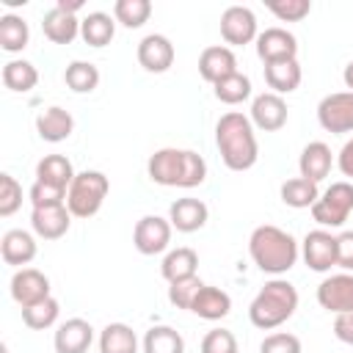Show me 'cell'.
Segmentation results:
<instances>
[{"instance_id": "obj_1", "label": "cell", "mask_w": 353, "mask_h": 353, "mask_svg": "<svg viewBox=\"0 0 353 353\" xmlns=\"http://www.w3.org/2000/svg\"><path fill=\"white\" fill-rule=\"evenodd\" d=\"M215 146L221 152V160L232 171H248L259 157V143L254 124L245 113L229 110L215 124Z\"/></svg>"}, {"instance_id": "obj_2", "label": "cell", "mask_w": 353, "mask_h": 353, "mask_svg": "<svg viewBox=\"0 0 353 353\" xmlns=\"http://www.w3.org/2000/svg\"><path fill=\"white\" fill-rule=\"evenodd\" d=\"M146 174L163 188H199L207 179V163L193 149L165 146L149 157Z\"/></svg>"}, {"instance_id": "obj_3", "label": "cell", "mask_w": 353, "mask_h": 353, "mask_svg": "<svg viewBox=\"0 0 353 353\" xmlns=\"http://www.w3.org/2000/svg\"><path fill=\"white\" fill-rule=\"evenodd\" d=\"M248 254L262 273L279 279L281 273H287L298 262L301 248L290 232H284L273 223H262L248 237Z\"/></svg>"}, {"instance_id": "obj_4", "label": "cell", "mask_w": 353, "mask_h": 353, "mask_svg": "<svg viewBox=\"0 0 353 353\" xmlns=\"http://www.w3.org/2000/svg\"><path fill=\"white\" fill-rule=\"evenodd\" d=\"M295 309H298V290L295 284L279 276V279L265 281V287L254 295L248 306V320L259 331H273L284 325L295 314Z\"/></svg>"}, {"instance_id": "obj_5", "label": "cell", "mask_w": 353, "mask_h": 353, "mask_svg": "<svg viewBox=\"0 0 353 353\" xmlns=\"http://www.w3.org/2000/svg\"><path fill=\"white\" fill-rule=\"evenodd\" d=\"M110 190V182L102 171H80L66 193V207L72 212V218H91L99 212V207L105 204Z\"/></svg>"}, {"instance_id": "obj_6", "label": "cell", "mask_w": 353, "mask_h": 353, "mask_svg": "<svg viewBox=\"0 0 353 353\" xmlns=\"http://www.w3.org/2000/svg\"><path fill=\"white\" fill-rule=\"evenodd\" d=\"M353 212V182L339 179L331 182L320 199L312 204V218L320 223V229H339Z\"/></svg>"}, {"instance_id": "obj_7", "label": "cell", "mask_w": 353, "mask_h": 353, "mask_svg": "<svg viewBox=\"0 0 353 353\" xmlns=\"http://www.w3.org/2000/svg\"><path fill=\"white\" fill-rule=\"evenodd\" d=\"M317 121L325 132L334 135L353 132V91H336L323 97L317 105Z\"/></svg>"}, {"instance_id": "obj_8", "label": "cell", "mask_w": 353, "mask_h": 353, "mask_svg": "<svg viewBox=\"0 0 353 353\" xmlns=\"http://www.w3.org/2000/svg\"><path fill=\"white\" fill-rule=\"evenodd\" d=\"M171 221L168 218H160V215H143L135 229H132V245L138 248V254L143 256H154V254H163L171 243Z\"/></svg>"}, {"instance_id": "obj_9", "label": "cell", "mask_w": 353, "mask_h": 353, "mask_svg": "<svg viewBox=\"0 0 353 353\" xmlns=\"http://www.w3.org/2000/svg\"><path fill=\"white\" fill-rule=\"evenodd\" d=\"M301 254L309 270L328 273L336 265V237L328 229H312L301 243Z\"/></svg>"}, {"instance_id": "obj_10", "label": "cell", "mask_w": 353, "mask_h": 353, "mask_svg": "<svg viewBox=\"0 0 353 353\" xmlns=\"http://www.w3.org/2000/svg\"><path fill=\"white\" fill-rule=\"evenodd\" d=\"M221 36L229 47H245L256 41V17L248 6H229L221 14Z\"/></svg>"}, {"instance_id": "obj_11", "label": "cell", "mask_w": 353, "mask_h": 353, "mask_svg": "<svg viewBox=\"0 0 353 353\" xmlns=\"http://www.w3.org/2000/svg\"><path fill=\"white\" fill-rule=\"evenodd\" d=\"M287 116H290V110H287V102H284V97H279V94H273V91H262V94H256L254 99H251V124L256 127V130H262V132H276V130H281L284 124H287Z\"/></svg>"}, {"instance_id": "obj_12", "label": "cell", "mask_w": 353, "mask_h": 353, "mask_svg": "<svg viewBox=\"0 0 353 353\" xmlns=\"http://www.w3.org/2000/svg\"><path fill=\"white\" fill-rule=\"evenodd\" d=\"M317 303L325 312H353V273H334L317 284Z\"/></svg>"}, {"instance_id": "obj_13", "label": "cell", "mask_w": 353, "mask_h": 353, "mask_svg": "<svg viewBox=\"0 0 353 353\" xmlns=\"http://www.w3.org/2000/svg\"><path fill=\"white\" fill-rule=\"evenodd\" d=\"M256 55L262 63H276V61H292L298 55V39L287 28H265L256 36Z\"/></svg>"}, {"instance_id": "obj_14", "label": "cell", "mask_w": 353, "mask_h": 353, "mask_svg": "<svg viewBox=\"0 0 353 353\" xmlns=\"http://www.w3.org/2000/svg\"><path fill=\"white\" fill-rule=\"evenodd\" d=\"M8 290H11V298L22 309H28V306L50 298V279L36 268H19L11 276V287Z\"/></svg>"}, {"instance_id": "obj_15", "label": "cell", "mask_w": 353, "mask_h": 353, "mask_svg": "<svg viewBox=\"0 0 353 353\" xmlns=\"http://www.w3.org/2000/svg\"><path fill=\"white\" fill-rule=\"evenodd\" d=\"M174 44L168 36L163 33H149L138 41V63L146 69V72H168L174 66Z\"/></svg>"}, {"instance_id": "obj_16", "label": "cell", "mask_w": 353, "mask_h": 353, "mask_svg": "<svg viewBox=\"0 0 353 353\" xmlns=\"http://www.w3.org/2000/svg\"><path fill=\"white\" fill-rule=\"evenodd\" d=\"M94 342V328L83 317H69L55 328V353H85Z\"/></svg>"}, {"instance_id": "obj_17", "label": "cell", "mask_w": 353, "mask_h": 353, "mask_svg": "<svg viewBox=\"0 0 353 353\" xmlns=\"http://www.w3.org/2000/svg\"><path fill=\"white\" fill-rule=\"evenodd\" d=\"M237 72V55L232 52V47L226 44H212V47H204L201 55H199V74L207 80V83H218L229 74Z\"/></svg>"}, {"instance_id": "obj_18", "label": "cell", "mask_w": 353, "mask_h": 353, "mask_svg": "<svg viewBox=\"0 0 353 353\" xmlns=\"http://www.w3.org/2000/svg\"><path fill=\"white\" fill-rule=\"evenodd\" d=\"M30 226L41 240H58L69 232L72 226V212L66 204H55V207H36L30 212Z\"/></svg>"}, {"instance_id": "obj_19", "label": "cell", "mask_w": 353, "mask_h": 353, "mask_svg": "<svg viewBox=\"0 0 353 353\" xmlns=\"http://www.w3.org/2000/svg\"><path fill=\"white\" fill-rule=\"evenodd\" d=\"M207 218H210V210H207V204H204L201 199L185 196V199H176V201L168 207V221H171V226H174L176 232H182V234L199 232V229L207 223Z\"/></svg>"}, {"instance_id": "obj_20", "label": "cell", "mask_w": 353, "mask_h": 353, "mask_svg": "<svg viewBox=\"0 0 353 353\" xmlns=\"http://www.w3.org/2000/svg\"><path fill=\"white\" fill-rule=\"evenodd\" d=\"M331 165H334V154H331V146L323 143V141H312L303 146L301 157H298V171L303 179L309 182H323L328 174H331Z\"/></svg>"}, {"instance_id": "obj_21", "label": "cell", "mask_w": 353, "mask_h": 353, "mask_svg": "<svg viewBox=\"0 0 353 353\" xmlns=\"http://www.w3.org/2000/svg\"><path fill=\"white\" fill-rule=\"evenodd\" d=\"M36 251H39L36 237L25 229H8L0 240V256H3L6 265H14V268H22V265L33 262Z\"/></svg>"}, {"instance_id": "obj_22", "label": "cell", "mask_w": 353, "mask_h": 353, "mask_svg": "<svg viewBox=\"0 0 353 353\" xmlns=\"http://www.w3.org/2000/svg\"><path fill=\"white\" fill-rule=\"evenodd\" d=\"M72 130H74L72 113L63 110V108H58V105H50V108H44V110L36 116V132H39V138L47 141V143H61V141H66V138L72 135Z\"/></svg>"}, {"instance_id": "obj_23", "label": "cell", "mask_w": 353, "mask_h": 353, "mask_svg": "<svg viewBox=\"0 0 353 353\" xmlns=\"http://www.w3.org/2000/svg\"><path fill=\"white\" fill-rule=\"evenodd\" d=\"M41 30L52 44H69L80 36V19L74 14L52 6L41 19Z\"/></svg>"}, {"instance_id": "obj_24", "label": "cell", "mask_w": 353, "mask_h": 353, "mask_svg": "<svg viewBox=\"0 0 353 353\" xmlns=\"http://www.w3.org/2000/svg\"><path fill=\"white\" fill-rule=\"evenodd\" d=\"M190 312L201 320H223L229 312H232V298L229 292H223L221 287H212V284H204L199 290V295L193 298V306Z\"/></svg>"}, {"instance_id": "obj_25", "label": "cell", "mask_w": 353, "mask_h": 353, "mask_svg": "<svg viewBox=\"0 0 353 353\" xmlns=\"http://www.w3.org/2000/svg\"><path fill=\"white\" fill-rule=\"evenodd\" d=\"M303 80V72H301V63L298 58L292 61H276V63H265V83L273 94H292Z\"/></svg>"}, {"instance_id": "obj_26", "label": "cell", "mask_w": 353, "mask_h": 353, "mask_svg": "<svg viewBox=\"0 0 353 353\" xmlns=\"http://www.w3.org/2000/svg\"><path fill=\"white\" fill-rule=\"evenodd\" d=\"M74 168H72V160L63 157V154H47L36 163V182H44V185H52V188H61V190H69L72 179H74Z\"/></svg>"}, {"instance_id": "obj_27", "label": "cell", "mask_w": 353, "mask_h": 353, "mask_svg": "<svg viewBox=\"0 0 353 353\" xmlns=\"http://www.w3.org/2000/svg\"><path fill=\"white\" fill-rule=\"evenodd\" d=\"M196 270H199V254L193 248H188V245L168 251L163 256V262H160V273H163V279L168 284L182 281V279H193Z\"/></svg>"}, {"instance_id": "obj_28", "label": "cell", "mask_w": 353, "mask_h": 353, "mask_svg": "<svg viewBox=\"0 0 353 353\" xmlns=\"http://www.w3.org/2000/svg\"><path fill=\"white\" fill-rule=\"evenodd\" d=\"M116 36V19L105 11H91L80 19V39L88 47H105Z\"/></svg>"}, {"instance_id": "obj_29", "label": "cell", "mask_w": 353, "mask_h": 353, "mask_svg": "<svg viewBox=\"0 0 353 353\" xmlns=\"http://www.w3.org/2000/svg\"><path fill=\"white\" fill-rule=\"evenodd\" d=\"M99 353H138V336L127 323H108L99 334Z\"/></svg>"}, {"instance_id": "obj_30", "label": "cell", "mask_w": 353, "mask_h": 353, "mask_svg": "<svg viewBox=\"0 0 353 353\" xmlns=\"http://www.w3.org/2000/svg\"><path fill=\"white\" fill-rule=\"evenodd\" d=\"M39 83V72L30 61L25 58H14L3 66V85L14 94H28L30 88H36Z\"/></svg>"}, {"instance_id": "obj_31", "label": "cell", "mask_w": 353, "mask_h": 353, "mask_svg": "<svg viewBox=\"0 0 353 353\" xmlns=\"http://www.w3.org/2000/svg\"><path fill=\"white\" fill-rule=\"evenodd\" d=\"M279 196H281V201H284L287 207H292V210H306V207L312 210V204L320 199V190H317L314 182H309V179H303V176H292V179H287V182L281 185Z\"/></svg>"}, {"instance_id": "obj_32", "label": "cell", "mask_w": 353, "mask_h": 353, "mask_svg": "<svg viewBox=\"0 0 353 353\" xmlns=\"http://www.w3.org/2000/svg\"><path fill=\"white\" fill-rule=\"evenodd\" d=\"M143 353H185V339L171 325H152L143 334Z\"/></svg>"}, {"instance_id": "obj_33", "label": "cell", "mask_w": 353, "mask_h": 353, "mask_svg": "<svg viewBox=\"0 0 353 353\" xmlns=\"http://www.w3.org/2000/svg\"><path fill=\"white\" fill-rule=\"evenodd\" d=\"M30 41V28L22 17L17 14H3L0 17V47L6 52H22Z\"/></svg>"}, {"instance_id": "obj_34", "label": "cell", "mask_w": 353, "mask_h": 353, "mask_svg": "<svg viewBox=\"0 0 353 353\" xmlns=\"http://www.w3.org/2000/svg\"><path fill=\"white\" fill-rule=\"evenodd\" d=\"M63 83L74 94H91L99 85V69L91 61H72V63H66Z\"/></svg>"}, {"instance_id": "obj_35", "label": "cell", "mask_w": 353, "mask_h": 353, "mask_svg": "<svg viewBox=\"0 0 353 353\" xmlns=\"http://www.w3.org/2000/svg\"><path fill=\"white\" fill-rule=\"evenodd\" d=\"M212 88H215V99L223 105H240L251 97V80L243 72H234V74L218 80Z\"/></svg>"}, {"instance_id": "obj_36", "label": "cell", "mask_w": 353, "mask_h": 353, "mask_svg": "<svg viewBox=\"0 0 353 353\" xmlns=\"http://www.w3.org/2000/svg\"><path fill=\"white\" fill-rule=\"evenodd\" d=\"M58 314H61V303L50 295V298H44V301H39V303L22 309V323H25L28 328H33V331H44V328L55 325Z\"/></svg>"}, {"instance_id": "obj_37", "label": "cell", "mask_w": 353, "mask_h": 353, "mask_svg": "<svg viewBox=\"0 0 353 353\" xmlns=\"http://www.w3.org/2000/svg\"><path fill=\"white\" fill-rule=\"evenodd\" d=\"M152 17V3L149 0H116L113 3V19L121 22L124 28H141Z\"/></svg>"}, {"instance_id": "obj_38", "label": "cell", "mask_w": 353, "mask_h": 353, "mask_svg": "<svg viewBox=\"0 0 353 353\" xmlns=\"http://www.w3.org/2000/svg\"><path fill=\"white\" fill-rule=\"evenodd\" d=\"M204 287V281L199 279V276H193V279H182V281H174V284H168V301L176 306V309H188L190 312V306H193V298L199 295V290Z\"/></svg>"}, {"instance_id": "obj_39", "label": "cell", "mask_w": 353, "mask_h": 353, "mask_svg": "<svg viewBox=\"0 0 353 353\" xmlns=\"http://www.w3.org/2000/svg\"><path fill=\"white\" fill-rule=\"evenodd\" d=\"M270 14H276L281 22H301L303 17H309L312 3L309 0H268L265 3Z\"/></svg>"}, {"instance_id": "obj_40", "label": "cell", "mask_w": 353, "mask_h": 353, "mask_svg": "<svg viewBox=\"0 0 353 353\" xmlns=\"http://www.w3.org/2000/svg\"><path fill=\"white\" fill-rule=\"evenodd\" d=\"M22 207V185L11 174H0V215L8 218Z\"/></svg>"}, {"instance_id": "obj_41", "label": "cell", "mask_w": 353, "mask_h": 353, "mask_svg": "<svg viewBox=\"0 0 353 353\" xmlns=\"http://www.w3.org/2000/svg\"><path fill=\"white\" fill-rule=\"evenodd\" d=\"M199 353H237V339L226 328H212L204 334Z\"/></svg>"}, {"instance_id": "obj_42", "label": "cell", "mask_w": 353, "mask_h": 353, "mask_svg": "<svg viewBox=\"0 0 353 353\" xmlns=\"http://www.w3.org/2000/svg\"><path fill=\"white\" fill-rule=\"evenodd\" d=\"M259 353H301V339L290 331H276L262 339Z\"/></svg>"}, {"instance_id": "obj_43", "label": "cell", "mask_w": 353, "mask_h": 353, "mask_svg": "<svg viewBox=\"0 0 353 353\" xmlns=\"http://www.w3.org/2000/svg\"><path fill=\"white\" fill-rule=\"evenodd\" d=\"M66 193L69 190H61V188H52V185H44V182H33L28 199L36 207H55V204H66Z\"/></svg>"}, {"instance_id": "obj_44", "label": "cell", "mask_w": 353, "mask_h": 353, "mask_svg": "<svg viewBox=\"0 0 353 353\" xmlns=\"http://www.w3.org/2000/svg\"><path fill=\"white\" fill-rule=\"evenodd\" d=\"M336 265L345 268L347 273L353 270V232L336 234Z\"/></svg>"}, {"instance_id": "obj_45", "label": "cell", "mask_w": 353, "mask_h": 353, "mask_svg": "<svg viewBox=\"0 0 353 353\" xmlns=\"http://www.w3.org/2000/svg\"><path fill=\"white\" fill-rule=\"evenodd\" d=\"M334 336L345 345H353V312H342L334 317Z\"/></svg>"}, {"instance_id": "obj_46", "label": "cell", "mask_w": 353, "mask_h": 353, "mask_svg": "<svg viewBox=\"0 0 353 353\" xmlns=\"http://www.w3.org/2000/svg\"><path fill=\"white\" fill-rule=\"evenodd\" d=\"M336 165H339L342 176L353 179V138H350V141H345V146L339 149V154H336Z\"/></svg>"}, {"instance_id": "obj_47", "label": "cell", "mask_w": 353, "mask_h": 353, "mask_svg": "<svg viewBox=\"0 0 353 353\" xmlns=\"http://www.w3.org/2000/svg\"><path fill=\"white\" fill-rule=\"evenodd\" d=\"M55 6H58V8H63V11H69V14H74V17H77V11H80V8H83V0H58V3H55Z\"/></svg>"}, {"instance_id": "obj_48", "label": "cell", "mask_w": 353, "mask_h": 353, "mask_svg": "<svg viewBox=\"0 0 353 353\" xmlns=\"http://www.w3.org/2000/svg\"><path fill=\"white\" fill-rule=\"evenodd\" d=\"M342 80H345V85H347V91H353V61L345 66V72H342Z\"/></svg>"}]
</instances>
